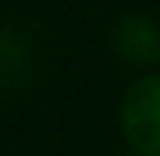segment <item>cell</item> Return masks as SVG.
<instances>
[{"label": "cell", "instance_id": "obj_2", "mask_svg": "<svg viewBox=\"0 0 160 156\" xmlns=\"http://www.w3.org/2000/svg\"><path fill=\"white\" fill-rule=\"evenodd\" d=\"M110 50L121 64L142 71H160V21L146 11L121 14L110 29Z\"/></svg>", "mask_w": 160, "mask_h": 156}, {"label": "cell", "instance_id": "obj_4", "mask_svg": "<svg viewBox=\"0 0 160 156\" xmlns=\"http://www.w3.org/2000/svg\"><path fill=\"white\" fill-rule=\"evenodd\" d=\"M125 156H139V153H125Z\"/></svg>", "mask_w": 160, "mask_h": 156}, {"label": "cell", "instance_id": "obj_3", "mask_svg": "<svg viewBox=\"0 0 160 156\" xmlns=\"http://www.w3.org/2000/svg\"><path fill=\"white\" fill-rule=\"evenodd\" d=\"M25 60H29V53H25L22 39L11 35V32H0V78L18 75L25 68Z\"/></svg>", "mask_w": 160, "mask_h": 156}, {"label": "cell", "instance_id": "obj_1", "mask_svg": "<svg viewBox=\"0 0 160 156\" xmlns=\"http://www.w3.org/2000/svg\"><path fill=\"white\" fill-rule=\"evenodd\" d=\"M118 131L128 153L160 156V71H142L125 85L118 103Z\"/></svg>", "mask_w": 160, "mask_h": 156}]
</instances>
